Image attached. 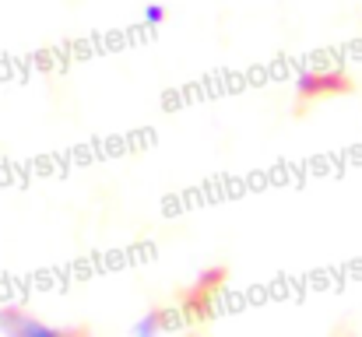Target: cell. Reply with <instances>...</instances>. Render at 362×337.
Segmentation results:
<instances>
[{
    "mask_svg": "<svg viewBox=\"0 0 362 337\" xmlns=\"http://www.w3.org/2000/svg\"><path fill=\"white\" fill-rule=\"evenodd\" d=\"M296 92L303 99H320V95H341L349 92V78L338 71H306L296 78Z\"/></svg>",
    "mask_w": 362,
    "mask_h": 337,
    "instance_id": "7a4b0ae2",
    "label": "cell"
},
{
    "mask_svg": "<svg viewBox=\"0 0 362 337\" xmlns=\"http://www.w3.org/2000/svg\"><path fill=\"white\" fill-rule=\"evenodd\" d=\"M141 21H144L148 28L162 25V21H165V7H162V4H148V7L141 11Z\"/></svg>",
    "mask_w": 362,
    "mask_h": 337,
    "instance_id": "3957f363",
    "label": "cell"
},
{
    "mask_svg": "<svg viewBox=\"0 0 362 337\" xmlns=\"http://www.w3.org/2000/svg\"><path fill=\"white\" fill-rule=\"evenodd\" d=\"M0 331L7 337H71L67 331H57V327H49V324H42V320H35V317H28V313L18 309V306H4V309H0Z\"/></svg>",
    "mask_w": 362,
    "mask_h": 337,
    "instance_id": "6da1fadb",
    "label": "cell"
}]
</instances>
